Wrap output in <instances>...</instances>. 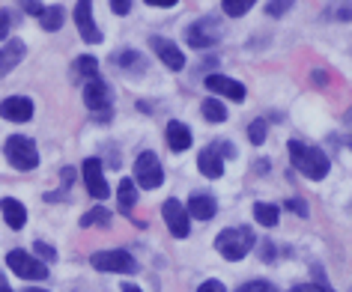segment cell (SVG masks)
Returning a JSON list of instances; mask_svg holds the SVG:
<instances>
[{
  "mask_svg": "<svg viewBox=\"0 0 352 292\" xmlns=\"http://www.w3.org/2000/svg\"><path fill=\"white\" fill-rule=\"evenodd\" d=\"M90 262H93L96 271H108V274H131V271H138L135 256H131L129 251H120V247H117V251H99V254H93Z\"/></svg>",
  "mask_w": 352,
  "mask_h": 292,
  "instance_id": "cell-4",
  "label": "cell"
},
{
  "mask_svg": "<svg viewBox=\"0 0 352 292\" xmlns=\"http://www.w3.org/2000/svg\"><path fill=\"white\" fill-rule=\"evenodd\" d=\"M287 149H289V161H293V167L302 176L316 179V182H322L325 176H329L331 161H329V155H325L322 149H314V146L302 144V140H289Z\"/></svg>",
  "mask_w": 352,
  "mask_h": 292,
  "instance_id": "cell-1",
  "label": "cell"
},
{
  "mask_svg": "<svg viewBox=\"0 0 352 292\" xmlns=\"http://www.w3.org/2000/svg\"><path fill=\"white\" fill-rule=\"evenodd\" d=\"M117 66H122V69H129V72H146V57L140 54V51H120L117 54Z\"/></svg>",
  "mask_w": 352,
  "mask_h": 292,
  "instance_id": "cell-20",
  "label": "cell"
},
{
  "mask_svg": "<svg viewBox=\"0 0 352 292\" xmlns=\"http://www.w3.org/2000/svg\"><path fill=\"white\" fill-rule=\"evenodd\" d=\"M144 3H149V6H176L179 0H144Z\"/></svg>",
  "mask_w": 352,
  "mask_h": 292,
  "instance_id": "cell-42",
  "label": "cell"
},
{
  "mask_svg": "<svg viewBox=\"0 0 352 292\" xmlns=\"http://www.w3.org/2000/svg\"><path fill=\"white\" fill-rule=\"evenodd\" d=\"M278 206H272V203H254V221L263 227H275L278 224Z\"/></svg>",
  "mask_w": 352,
  "mask_h": 292,
  "instance_id": "cell-23",
  "label": "cell"
},
{
  "mask_svg": "<svg viewBox=\"0 0 352 292\" xmlns=\"http://www.w3.org/2000/svg\"><path fill=\"white\" fill-rule=\"evenodd\" d=\"M251 245H254V229L248 224L227 227L224 233H218V238H215V251L221 254L224 260H230V262L245 260L248 251H251Z\"/></svg>",
  "mask_w": 352,
  "mask_h": 292,
  "instance_id": "cell-2",
  "label": "cell"
},
{
  "mask_svg": "<svg viewBox=\"0 0 352 292\" xmlns=\"http://www.w3.org/2000/svg\"><path fill=\"white\" fill-rule=\"evenodd\" d=\"M0 292H12L10 283H6V278H3V271H0Z\"/></svg>",
  "mask_w": 352,
  "mask_h": 292,
  "instance_id": "cell-43",
  "label": "cell"
},
{
  "mask_svg": "<svg viewBox=\"0 0 352 292\" xmlns=\"http://www.w3.org/2000/svg\"><path fill=\"white\" fill-rule=\"evenodd\" d=\"M149 48L155 51V57L162 60L167 69H173V72H179V69H186V54L179 51V45L164 36H153L149 39Z\"/></svg>",
  "mask_w": 352,
  "mask_h": 292,
  "instance_id": "cell-10",
  "label": "cell"
},
{
  "mask_svg": "<svg viewBox=\"0 0 352 292\" xmlns=\"http://www.w3.org/2000/svg\"><path fill=\"white\" fill-rule=\"evenodd\" d=\"M296 0H269V6H266V12L272 15V19H280V15H284L289 6H293Z\"/></svg>",
  "mask_w": 352,
  "mask_h": 292,
  "instance_id": "cell-30",
  "label": "cell"
},
{
  "mask_svg": "<svg viewBox=\"0 0 352 292\" xmlns=\"http://www.w3.org/2000/svg\"><path fill=\"white\" fill-rule=\"evenodd\" d=\"M0 117L10 122H28L33 117V99L28 96H10L0 102Z\"/></svg>",
  "mask_w": 352,
  "mask_h": 292,
  "instance_id": "cell-12",
  "label": "cell"
},
{
  "mask_svg": "<svg viewBox=\"0 0 352 292\" xmlns=\"http://www.w3.org/2000/svg\"><path fill=\"white\" fill-rule=\"evenodd\" d=\"M10 27H12V19H10V12L6 10H0V39H10Z\"/></svg>",
  "mask_w": 352,
  "mask_h": 292,
  "instance_id": "cell-34",
  "label": "cell"
},
{
  "mask_svg": "<svg viewBox=\"0 0 352 292\" xmlns=\"http://www.w3.org/2000/svg\"><path fill=\"white\" fill-rule=\"evenodd\" d=\"M346 146H349V149H352V137H346Z\"/></svg>",
  "mask_w": 352,
  "mask_h": 292,
  "instance_id": "cell-47",
  "label": "cell"
},
{
  "mask_svg": "<svg viewBox=\"0 0 352 292\" xmlns=\"http://www.w3.org/2000/svg\"><path fill=\"white\" fill-rule=\"evenodd\" d=\"M6 265L19 274V278H24V280H45L48 278V265L42 262V260H36L33 254H28V251H10L6 254Z\"/></svg>",
  "mask_w": 352,
  "mask_h": 292,
  "instance_id": "cell-6",
  "label": "cell"
},
{
  "mask_svg": "<svg viewBox=\"0 0 352 292\" xmlns=\"http://www.w3.org/2000/svg\"><path fill=\"white\" fill-rule=\"evenodd\" d=\"M311 78H314V87H329V75L325 72H314Z\"/></svg>",
  "mask_w": 352,
  "mask_h": 292,
  "instance_id": "cell-40",
  "label": "cell"
},
{
  "mask_svg": "<svg viewBox=\"0 0 352 292\" xmlns=\"http://www.w3.org/2000/svg\"><path fill=\"white\" fill-rule=\"evenodd\" d=\"M111 10L117 12V15H129V10H131V0H111Z\"/></svg>",
  "mask_w": 352,
  "mask_h": 292,
  "instance_id": "cell-36",
  "label": "cell"
},
{
  "mask_svg": "<svg viewBox=\"0 0 352 292\" xmlns=\"http://www.w3.org/2000/svg\"><path fill=\"white\" fill-rule=\"evenodd\" d=\"M24 292H48V289H33V287H28V289H24Z\"/></svg>",
  "mask_w": 352,
  "mask_h": 292,
  "instance_id": "cell-46",
  "label": "cell"
},
{
  "mask_svg": "<svg viewBox=\"0 0 352 292\" xmlns=\"http://www.w3.org/2000/svg\"><path fill=\"white\" fill-rule=\"evenodd\" d=\"M108 221H111V212L104 206H96L81 215V227H102V224H108Z\"/></svg>",
  "mask_w": 352,
  "mask_h": 292,
  "instance_id": "cell-26",
  "label": "cell"
},
{
  "mask_svg": "<svg viewBox=\"0 0 352 292\" xmlns=\"http://www.w3.org/2000/svg\"><path fill=\"white\" fill-rule=\"evenodd\" d=\"M263 247H266V251H263V260H266V262H269V260H275V254H278V251H275V245H272V242H263Z\"/></svg>",
  "mask_w": 352,
  "mask_h": 292,
  "instance_id": "cell-41",
  "label": "cell"
},
{
  "mask_svg": "<svg viewBox=\"0 0 352 292\" xmlns=\"http://www.w3.org/2000/svg\"><path fill=\"white\" fill-rule=\"evenodd\" d=\"M197 292H227V287H224L221 280H204Z\"/></svg>",
  "mask_w": 352,
  "mask_h": 292,
  "instance_id": "cell-35",
  "label": "cell"
},
{
  "mask_svg": "<svg viewBox=\"0 0 352 292\" xmlns=\"http://www.w3.org/2000/svg\"><path fill=\"white\" fill-rule=\"evenodd\" d=\"M186 39L191 48H212L221 42V30H218V19H212V15H206V19L195 21L191 27L186 30Z\"/></svg>",
  "mask_w": 352,
  "mask_h": 292,
  "instance_id": "cell-7",
  "label": "cell"
},
{
  "mask_svg": "<svg viewBox=\"0 0 352 292\" xmlns=\"http://www.w3.org/2000/svg\"><path fill=\"white\" fill-rule=\"evenodd\" d=\"M338 19H340V21H352V3L338 6Z\"/></svg>",
  "mask_w": 352,
  "mask_h": 292,
  "instance_id": "cell-37",
  "label": "cell"
},
{
  "mask_svg": "<svg viewBox=\"0 0 352 292\" xmlns=\"http://www.w3.org/2000/svg\"><path fill=\"white\" fill-rule=\"evenodd\" d=\"M0 212H3L6 224H10L12 229H21L24 224H28V209L21 206V200H15V197H3V200H0Z\"/></svg>",
  "mask_w": 352,
  "mask_h": 292,
  "instance_id": "cell-19",
  "label": "cell"
},
{
  "mask_svg": "<svg viewBox=\"0 0 352 292\" xmlns=\"http://www.w3.org/2000/svg\"><path fill=\"white\" fill-rule=\"evenodd\" d=\"M19 3L24 6V12H28V15H39V19H42V12H45V6H42L39 0H19Z\"/></svg>",
  "mask_w": 352,
  "mask_h": 292,
  "instance_id": "cell-33",
  "label": "cell"
},
{
  "mask_svg": "<svg viewBox=\"0 0 352 292\" xmlns=\"http://www.w3.org/2000/svg\"><path fill=\"white\" fill-rule=\"evenodd\" d=\"M200 111H204V117L209 122H224L227 120V108H224V102H218V99H204L200 102Z\"/></svg>",
  "mask_w": 352,
  "mask_h": 292,
  "instance_id": "cell-24",
  "label": "cell"
},
{
  "mask_svg": "<svg viewBox=\"0 0 352 292\" xmlns=\"http://www.w3.org/2000/svg\"><path fill=\"white\" fill-rule=\"evenodd\" d=\"M197 167L209 179H218V176H224V155L218 153L215 146H206V149H200V155H197Z\"/></svg>",
  "mask_w": 352,
  "mask_h": 292,
  "instance_id": "cell-16",
  "label": "cell"
},
{
  "mask_svg": "<svg viewBox=\"0 0 352 292\" xmlns=\"http://www.w3.org/2000/svg\"><path fill=\"white\" fill-rule=\"evenodd\" d=\"M254 3H257V0H221V10H224V15H230V19H242Z\"/></svg>",
  "mask_w": 352,
  "mask_h": 292,
  "instance_id": "cell-27",
  "label": "cell"
},
{
  "mask_svg": "<svg viewBox=\"0 0 352 292\" xmlns=\"http://www.w3.org/2000/svg\"><path fill=\"white\" fill-rule=\"evenodd\" d=\"M122 292H144L140 287H131V283H122Z\"/></svg>",
  "mask_w": 352,
  "mask_h": 292,
  "instance_id": "cell-44",
  "label": "cell"
},
{
  "mask_svg": "<svg viewBox=\"0 0 352 292\" xmlns=\"http://www.w3.org/2000/svg\"><path fill=\"white\" fill-rule=\"evenodd\" d=\"M117 200H120V209L129 215V212L135 209V203H138V188H135V182H131V179H122L120 188H117Z\"/></svg>",
  "mask_w": 352,
  "mask_h": 292,
  "instance_id": "cell-21",
  "label": "cell"
},
{
  "mask_svg": "<svg viewBox=\"0 0 352 292\" xmlns=\"http://www.w3.org/2000/svg\"><path fill=\"white\" fill-rule=\"evenodd\" d=\"M284 206H287L289 212H296L298 218H307V215H311V209H307V203H305L302 197H289V200L284 203Z\"/></svg>",
  "mask_w": 352,
  "mask_h": 292,
  "instance_id": "cell-31",
  "label": "cell"
},
{
  "mask_svg": "<svg viewBox=\"0 0 352 292\" xmlns=\"http://www.w3.org/2000/svg\"><path fill=\"white\" fill-rule=\"evenodd\" d=\"M84 104L90 111H102L111 104V87L102 81V78H93V81L84 84Z\"/></svg>",
  "mask_w": 352,
  "mask_h": 292,
  "instance_id": "cell-15",
  "label": "cell"
},
{
  "mask_svg": "<svg viewBox=\"0 0 352 292\" xmlns=\"http://www.w3.org/2000/svg\"><path fill=\"white\" fill-rule=\"evenodd\" d=\"M215 212H218V203H215L212 194H191L188 197V215L191 218L209 221V218H215Z\"/></svg>",
  "mask_w": 352,
  "mask_h": 292,
  "instance_id": "cell-17",
  "label": "cell"
},
{
  "mask_svg": "<svg viewBox=\"0 0 352 292\" xmlns=\"http://www.w3.org/2000/svg\"><path fill=\"white\" fill-rule=\"evenodd\" d=\"M72 72H75L78 78H87V81H93V78H99V60L90 57V54H81V57L75 60Z\"/></svg>",
  "mask_w": 352,
  "mask_h": 292,
  "instance_id": "cell-22",
  "label": "cell"
},
{
  "mask_svg": "<svg viewBox=\"0 0 352 292\" xmlns=\"http://www.w3.org/2000/svg\"><path fill=\"white\" fill-rule=\"evenodd\" d=\"M266 135H269L266 120H254L251 126H248V140H251L254 146H263V144H266Z\"/></svg>",
  "mask_w": 352,
  "mask_h": 292,
  "instance_id": "cell-28",
  "label": "cell"
},
{
  "mask_svg": "<svg viewBox=\"0 0 352 292\" xmlns=\"http://www.w3.org/2000/svg\"><path fill=\"white\" fill-rule=\"evenodd\" d=\"M24 54H28V45H24L21 39H15V36H12V39H6V42H3V48H0V78L10 75L12 69L24 60Z\"/></svg>",
  "mask_w": 352,
  "mask_h": 292,
  "instance_id": "cell-14",
  "label": "cell"
},
{
  "mask_svg": "<svg viewBox=\"0 0 352 292\" xmlns=\"http://www.w3.org/2000/svg\"><path fill=\"white\" fill-rule=\"evenodd\" d=\"M236 292H275V289H272L266 280H251V283H245V287H239Z\"/></svg>",
  "mask_w": 352,
  "mask_h": 292,
  "instance_id": "cell-32",
  "label": "cell"
},
{
  "mask_svg": "<svg viewBox=\"0 0 352 292\" xmlns=\"http://www.w3.org/2000/svg\"><path fill=\"white\" fill-rule=\"evenodd\" d=\"M215 149H221L224 158H236V146H233V144H218Z\"/></svg>",
  "mask_w": 352,
  "mask_h": 292,
  "instance_id": "cell-39",
  "label": "cell"
},
{
  "mask_svg": "<svg viewBox=\"0 0 352 292\" xmlns=\"http://www.w3.org/2000/svg\"><path fill=\"white\" fill-rule=\"evenodd\" d=\"M3 155H6V161H10L15 170H33V167L39 164V149H36V144H33L30 137H24V135L6 137Z\"/></svg>",
  "mask_w": 352,
  "mask_h": 292,
  "instance_id": "cell-3",
  "label": "cell"
},
{
  "mask_svg": "<svg viewBox=\"0 0 352 292\" xmlns=\"http://www.w3.org/2000/svg\"><path fill=\"white\" fill-rule=\"evenodd\" d=\"M60 176H63V188H69V185L75 182V167H63V173Z\"/></svg>",
  "mask_w": 352,
  "mask_h": 292,
  "instance_id": "cell-38",
  "label": "cell"
},
{
  "mask_svg": "<svg viewBox=\"0 0 352 292\" xmlns=\"http://www.w3.org/2000/svg\"><path fill=\"white\" fill-rule=\"evenodd\" d=\"M39 21H42V27H45V30H60V27H63V21H66V12L60 10V6H48V10L42 12Z\"/></svg>",
  "mask_w": 352,
  "mask_h": 292,
  "instance_id": "cell-25",
  "label": "cell"
},
{
  "mask_svg": "<svg viewBox=\"0 0 352 292\" xmlns=\"http://www.w3.org/2000/svg\"><path fill=\"white\" fill-rule=\"evenodd\" d=\"M162 215H164V224H167V229H170V236L186 238L191 233V224H188L191 215H188V209L182 206L179 200H167L162 206Z\"/></svg>",
  "mask_w": 352,
  "mask_h": 292,
  "instance_id": "cell-9",
  "label": "cell"
},
{
  "mask_svg": "<svg viewBox=\"0 0 352 292\" xmlns=\"http://www.w3.org/2000/svg\"><path fill=\"white\" fill-rule=\"evenodd\" d=\"M167 146H170L173 153H186L191 146V131L186 122H176V120L167 122Z\"/></svg>",
  "mask_w": 352,
  "mask_h": 292,
  "instance_id": "cell-18",
  "label": "cell"
},
{
  "mask_svg": "<svg viewBox=\"0 0 352 292\" xmlns=\"http://www.w3.org/2000/svg\"><path fill=\"white\" fill-rule=\"evenodd\" d=\"M135 182L140 185V188H146V191L162 188L164 167H162V161H158L155 153H140L138 155V161H135Z\"/></svg>",
  "mask_w": 352,
  "mask_h": 292,
  "instance_id": "cell-5",
  "label": "cell"
},
{
  "mask_svg": "<svg viewBox=\"0 0 352 292\" xmlns=\"http://www.w3.org/2000/svg\"><path fill=\"white\" fill-rule=\"evenodd\" d=\"M75 24H78V33H81V39L87 45H99L104 39L102 30L96 27V21H93V0H78L75 3Z\"/></svg>",
  "mask_w": 352,
  "mask_h": 292,
  "instance_id": "cell-8",
  "label": "cell"
},
{
  "mask_svg": "<svg viewBox=\"0 0 352 292\" xmlns=\"http://www.w3.org/2000/svg\"><path fill=\"white\" fill-rule=\"evenodd\" d=\"M33 254H36V256H39V260L45 262V265L57 260V251H54V247H51L48 242H33Z\"/></svg>",
  "mask_w": 352,
  "mask_h": 292,
  "instance_id": "cell-29",
  "label": "cell"
},
{
  "mask_svg": "<svg viewBox=\"0 0 352 292\" xmlns=\"http://www.w3.org/2000/svg\"><path fill=\"white\" fill-rule=\"evenodd\" d=\"M204 84H206V90L224 96V99H233V102H242V99H245V87H242V81H236V78H227V75H206Z\"/></svg>",
  "mask_w": 352,
  "mask_h": 292,
  "instance_id": "cell-13",
  "label": "cell"
},
{
  "mask_svg": "<svg viewBox=\"0 0 352 292\" xmlns=\"http://www.w3.org/2000/svg\"><path fill=\"white\" fill-rule=\"evenodd\" d=\"M81 173H84V185H87V191H90V197H96V200L108 197V179H104V170H102L99 158H87Z\"/></svg>",
  "mask_w": 352,
  "mask_h": 292,
  "instance_id": "cell-11",
  "label": "cell"
},
{
  "mask_svg": "<svg viewBox=\"0 0 352 292\" xmlns=\"http://www.w3.org/2000/svg\"><path fill=\"white\" fill-rule=\"evenodd\" d=\"M343 122H346V126H352V108H349L346 113H343Z\"/></svg>",
  "mask_w": 352,
  "mask_h": 292,
  "instance_id": "cell-45",
  "label": "cell"
}]
</instances>
